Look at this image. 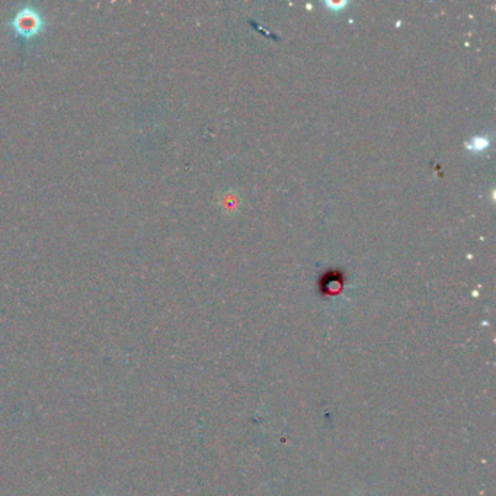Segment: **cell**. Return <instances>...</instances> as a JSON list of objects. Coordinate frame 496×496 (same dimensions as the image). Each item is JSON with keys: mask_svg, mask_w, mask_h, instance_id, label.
<instances>
[{"mask_svg": "<svg viewBox=\"0 0 496 496\" xmlns=\"http://www.w3.org/2000/svg\"><path fill=\"white\" fill-rule=\"evenodd\" d=\"M44 20L43 15L36 9L24 8L17 12L9 22V27L16 34V36H21L24 41L34 38L35 35H38L44 29Z\"/></svg>", "mask_w": 496, "mask_h": 496, "instance_id": "1", "label": "cell"}, {"mask_svg": "<svg viewBox=\"0 0 496 496\" xmlns=\"http://www.w3.org/2000/svg\"><path fill=\"white\" fill-rule=\"evenodd\" d=\"M488 143H489L488 139H473L472 146H469V147H470V149L476 150V152H481L488 146Z\"/></svg>", "mask_w": 496, "mask_h": 496, "instance_id": "2", "label": "cell"}]
</instances>
